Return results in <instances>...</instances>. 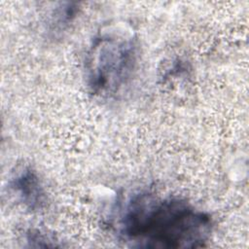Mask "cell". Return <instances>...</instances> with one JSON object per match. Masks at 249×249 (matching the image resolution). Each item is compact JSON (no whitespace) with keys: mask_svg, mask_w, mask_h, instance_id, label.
Returning <instances> with one entry per match:
<instances>
[{"mask_svg":"<svg viewBox=\"0 0 249 249\" xmlns=\"http://www.w3.org/2000/svg\"><path fill=\"white\" fill-rule=\"evenodd\" d=\"M121 232L138 247L197 248L212 231L210 216L178 197L140 193L127 202Z\"/></svg>","mask_w":249,"mask_h":249,"instance_id":"6da1fadb","label":"cell"},{"mask_svg":"<svg viewBox=\"0 0 249 249\" xmlns=\"http://www.w3.org/2000/svg\"><path fill=\"white\" fill-rule=\"evenodd\" d=\"M137 61V39L124 24L105 26L94 37L86 56V79L100 96L117 93L132 77Z\"/></svg>","mask_w":249,"mask_h":249,"instance_id":"7a4b0ae2","label":"cell"},{"mask_svg":"<svg viewBox=\"0 0 249 249\" xmlns=\"http://www.w3.org/2000/svg\"><path fill=\"white\" fill-rule=\"evenodd\" d=\"M10 188L16 197L32 211L41 209L46 202V192L35 170L23 167L11 178Z\"/></svg>","mask_w":249,"mask_h":249,"instance_id":"3957f363","label":"cell"}]
</instances>
